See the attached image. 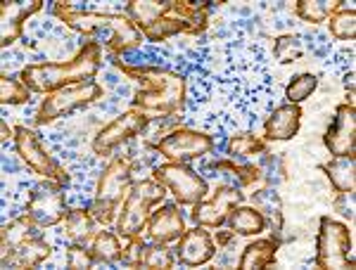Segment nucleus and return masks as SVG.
<instances>
[{
    "label": "nucleus",
    "instance_id": "6",
    "mask_svg": "<svg viewBox=\"0 0 356 270\" xmlns=\"http://www.w3.org/2000/svg\"><path fill=\"white\" fill-rule=\"evenodd\" d=\"M166 197V187L154 178H145L131 185L126 194L122 211L117 218V235L124 239L140 237V230H145L147 221L152 216V209Z\"/></svg>",
    "mask_w": 356,
    "mask_h": 270
},
{
    "label": "nucleus",
    "instance_id": "32",
    "mask_svg": "<svg viewBox=\"0 0 356 270\" xmlns=\"http://www.w3.org/2000/svg\"><path fill=\"white\" fill-rule=\"evenodd\" d=\"M266 152V140L254 133H240L228 140V154L231 157H250V154Z\"/></svg>",
    "mask_w": 356,
    "mask_h": 270
},
{
    "label": "nucleus",
    "instance_id": "7",
    "mask_svg": "<svg viewBox=\"0 0 356 270\" xmlns=\"http://www.w3.org/2000/svg\"><path fill=\"white\" fill-rule=\"evenodd\" d=\"M316 268L344 270L354 268L352 258V233L344 223L330 216L321 218L318 239H316Z\"/></svg>",
    "mask_w": 356,
    "mask_h": 270
},
{
    "label": "nucleus",
    "instance_id": "9",
    "mask_svg": "<svg viewBox=\"0 0 356 270\" xmlns=\"http://www.w3.org/2000/svg\"><path fill=\"white\" fill-rule=\"evenodd\" d=\"M152 178L162 183L166 189H171L176 197V204H197L209 194V185L202 176H197L191 166L166 162L162 166H154Z\"/></svg>",
    "mask_w": 356,
    "mask_h": 270
},
{
    "label": "nucleus",
    "instance_id": "27",
    "mask_svg": "<svg viewBox=\"0 0 356 270\" xmlns=\"http://www.w3.org/2000/svg\"><path fill=\"white\" fill-rule=\"evenodd\" d=\"M65 230L69 239L86 244L88 239L95 237V218L90 209H72L65 218Z\"/></svg>",
    "mask_w": 356,
    "mask_h": 270
},
{
    "label": "nucleus",
    "instance_id": "1",
    "mask_svg": "<svg viewBox=\"0 0 356 270\" xmlns=\"http://www.w3.org/2000/svg\"><path fill=\"white\" fill-rule=\"evenodd\" d=\"M211 0H129L126 10L147 41H166L178 33H202Z\"/></svg>",
    "mask_w": 356,
    "mask_h": 270
},
{
    "label": "nucleus",
    "instance_id": "34",
    "mask_svg": "<svg viewBox=\"0 0 356 270\" xmlns=\"http://www.w3.org/2000/svg\"><path fill=\"white\" fill-rule=\"evenodd\" d=\"M316 85H318V78L314 74H300V76H295L290 81L288 90H285V97H288L292 105H300L302 100H307L314 93Z\"/></svg>",
    "mask_w": 356,
    "mask_h": 270
},
{
    "label": "nucleus",
    "instance_id": "11",
    "mask_svg": "<svg viewBox=\"0 0 356 270\" xmlns=\"http://www.w3.org/2000/svg\"><path fill=\"white\" fill-rule=\"evenodd\" d=\"M15 147H17V154H19L22 164H24L26 169H31L33 174L50 178V180H57V183H62V185L69 183V176L65 174V169L50 157L48 149L43 147V142L38 140V135L33 133V130H29L26 126H17L15 128Z\"/></svg>",
    "mask_w": 356,
    "mask_h": 270
},
{
    "label": "nucleus",
    "instance_id": "5",
    "mask_svg": "<svg viewBox=\"0 0 356 270\" xmlns=\"http://www.w3.org/2000/svg\"><path fill=\"white\" fill-rule=\"evenodd\" d=\"M131 185H134V166H131L129 157H114L107 169L102 171L100 180H97L95 199L90 206V214L102 226H110L117 216L119 206L124 204L126 194H129Z\"/></svg>",
    "mask_w": 356,
    "mask_h": 270
},
{
    "label": "nucleus",
    "instance_id": "28",
    "mask_svg": "<svg viewBox=\"0 0 356 270\" xmlns=\"http://www.w3.org/2000/svg\"><path fill=\"white\" fill-rule=\"evenodd\" d=\"M344 0H297L295 12L309 24H323L335 10L342 8Z\"/></svg>",
    "mask_w": 356,
    "mask_h": 270
},
{
    "label": "nucleus",
    "instance_id": "10",
    "mask_svg": "<svg viewBox=\"0 0 356 270\" xmlns=\"http://www.w3.org/2000/svg\"><path fill=\"white\" fill-rule=\"evenodd\" d=\"M67 197H65V185L57 180H45L38 183L29 194L26 204V216L36 223L38 228H50L57 226L67 218Z\"/></svg>",
    "mask_w": 356,
    "mask_h": 270
},
{
    "label": "nucleus",
    "instance_id": "18",
    "mask_svg": "<svg viewBox=\"0 0 356 270\" xmlns=\"http://www.w3.org/2000/svg\"><path fill=\"white\" fill-rule=\"evenodd\" d=\"M145 230L152 242H162V244L178 242L181 235L186 233V223H183V216L178 211V204H164L159 211H152Z\"/></svg>",
    "mask_w": 356,
    "mask_h": 270
},
{
    "label": "nucleus",
    "instance_id": "14",
    "mask_svg": "<svg viewBox=\"0 0 356 270\" xmlns=\"http://www.w3.org/2000/svg\"><path fill=\"white\" fill-rule=\"evenodd\" d=\"M147 121H150V119H147L140 109H136V107L126 109L124 114H119L114 121H110L105 128L100 130V133L95 135L93 152L95 154H107L110 149H114L117 145H122V142L131 140L134 135L140 133V130L147 126Z\"/></svg>",
    "mask_w": 356,
    "mask_h": 270
},
{
    "label": "nucleus",
    "instance_id": "19",
    "mask_svg": "<svg viewBox=\"0 0 356 270\" xmlns=\"http://www.w3.org/2000/svg\"><path fill=\"white\" fill-rule=\"evenodd\" d=\"M302 121V107L300 105H288L273 109V114L264 124V140H292L300 130Z\"/></svg>",
    "mask_w": 356,
    "mask_h": 270
},
{
    "label": "nucleus",
    "instance_id": "38",
    "mask_svg": "<svg viewBox=\"0 0 356 270\" xmlns=\"http://www.w3.org/2000/svg\"><path fill=\"white\" fill-rule=\"evenodd\" d=\"M0 128H3V142H8L10 137H15V130H10L5 121H0Z\"/></svg>",
    "mask_w": 356,
    "mask_h": 270
},
{
    "label": "nucleus",
    "instance_id": "31",
    "mask_svg": "<svg viewBox=\"0 0 356 270\" xmlns=\"http://www.w3.org/2000/svg\"><path fill=\"white\" fill-rule=\"evenodd\" d=\"M31 97V88L22 81V78L0 76V102L3 105H24Z\"/></svg>",
    "mask_w": 356,
    "mask_h": 270
},
{
    "label": "nucleus",
    "instance_id": "25",
    "mask_svg": "<svg viewBox=\"0 0 356 270\" xmlns=\"http://www.w3.org/2000/svg\"><path fill=\"white\" fill-rule=\"evenodd\" d=\"M36 228L38 226L26 214L15 218L13 223H5V226L0 228V246H3V256H8L10 251H13L19 242H24L26 237L36 235Z\"/></svg>",
    "mask_w": 356,
    "mask_h": 270
},
{
    "label": "nucleus",
    "instance_id": "29",
    "mask_svg": "<svg viewBox=\"0 0 356 270\" xmlns=\"http://www.w3.org/2000/svg\"><path fill=\"white\" fill-rule=\"evenodd\" d=\"M330 33L337 38V41H354L356 38V10L354 5L342 3L340 10H335L328 19Z\"/></svg>",
    "mask_w": 356,
    "mask_h": 270
},
{
    "label": "nucleus",
    "instance_id": "13",
    "mask_svg": "<svg viewBox=\"0 0 356 270\" xmlns=\"http://www.w3.org/2000/svg\"><path fill=\"white\" fill-rule=\"evenodd\" d=\"M240 202H243V192H238V189L231 185H219L209 199H202V202L193 204L191 218L197 226H202L207 230H214V228L219 230Z\"/></svg>",
    "mask_w": 356,
    "mask_h": 270
},
{
    "label": "nucleus",
    "instance_id": "22",
    "mask_svg": "<svg viewBox=\"0 0 356 270\" xmlns=\"http://www.w3.org/2000/svg\"><path fill=\"white\" fill-rule=\"evenodd\" d=\"M325 176L340 194H354L356 189V157H332L323 166Z\"/></svg>",
    "mask_w": 356,
    "mask_h": 270
},
{
    "label": "nucleus",
    "instance_id": "24",
    "mask_svg": "<svg viewBox=\"0 0 356 270\" xmlns=\"http://www.w3.org/2000/svg\"><path fill=\"white\" fill-rule=\"evenodd\" d=\"M228 226H231L233 233L250 237V235L264 233L268 223H266V218L254 209V206H235V209L231 211V216H228Z\"/></svg>",
    "mask_w": 356,
    "mask_h": 270
},
{
    "label": "nucleus",
    "instance_id": "26",
    "mask_svg": "<svg viewBox=\"0 0 356 270\" xmlns=\"http://www.w3.org/2000/svg\"><path fill=\"white\" fill-rule=\"evenodd\" d=\"M90 251H93L95 263H117L122 261V237L117 233H110V230H102V233H95L93 242H90Z\"/></svg>",
    "mask_w": 356,
    "mask_h": 270
},
{
    "label": "nucleus",
    "instance_id": "36",
    "mask_svg": "<svg viewBox=\"0 0 356 270\" xmlns=\"http://www.w3.org/2000/svg\"><path fill=\"white\" fill-rule=\"evenodd\" d=\"M95 266V258L90 246H86L81 242L67 246V268L69 270H83V268H93Z\"/></svg>",
    "mask_w": 356,
    "mask_h": 270
},
{
    "label": "nucleus",
    "instance_id": "21",
    "mask_svg": "<svg viewBox=\"0 0 356 270\" xmlns=\"http://www.w3.org/2000/svg\"><path fill=\"white\" fill-rule=\"evenodd\" d=\"M278 239H257L247 244L243 256L238 261V270H264L275 263V251H278Z\"/></svg>",
    "mask_w": 356,
    "mask_h": 270
},
{
    "label": "nucleus",
    "instance_id": "15",
    "mask_svg": "<svg viewBox=\"0 0 356 270\" xmlns=\"http://www.w3.org/2000/svg\"><path fill=\"white\" fill-rule=\"evenodd\" d=\"M325 147L332 157H356V107L344 102L335 109V121L325 133Z\"/></svg>",
    "mask_w": 356,
    "mask_h": 270
},
{
    "label": "nucleus",
    "instance_id": "30",
    "mask_svg": "<svg viewBox=\"0 0 356 270\" xmlns=\"http://www.w3.org/2000/svg\"><path fill=\"white\" fill-rule=\"evenodd\" d=\"M176 263V256L171 254V249H166L162 242H152L150 246H143L140 254V266L150 270H171Z\"/></svg>",
    "mask_w": 356,
    "mask_h": 270
},
{
    "label": "nucleus",
    "instance_id": "12",
    "mask_svg": "<svg viewBox=\"0 0 356 270\" xmlns=\"http://www.w3.org/2000/svg\"><path fill=\"white\" fill-rule=\"evenodd\" d=\"M159 154H164L169 162L188 164L193 159H200L214 149V137L193 128H176L169 135H164L159 142L152 145Z\"/></svg>",
    "mask_w": 356,
    "mask_h": 270
},
{
    "label": "nucleus",
    "instance_id": "37",
    "mask_svg": "<svg viewBox=\"0 0 356 270\" xmlns=\"http://www.w3.org/2000/svg\"><path fill=\"white\" fill-rule=\"evenodd\" d=\"M233 237H235L233 230H226V233H216V244H219V246H226Z\"/></svg>",
    "mask_w": 356,
    "mask_h": 270
},
{
    "label": "nucleus",
    "instance_id": "4",
    "mask_svg": "<svg viewBox=\"0 0 356 270\" xmlns=\"http://www.w3.org/2000/svg\"><path fill=\"white\" fill-rule=\"evenodd\" d=\"M100 65H102V45L97 41H86L83 48L72 60L29 65L22 69L19 78L31 88V93L50 95L62 88H69V85L93 81Z\"/></svg>",
    "mask_w": 356,
    "mask_h": 270
},
{
    "label": "nucleus",
    "instance_id": "20",
    "mask_svg": "<svg viewBox=\"0 0 356 270\" xmlns=\"http://www.w3.org/2000/svg\"><path fill=\"white\" fill-rule=\"evenodd\" d=\"M50 256V244L38 235H31L3 256V268H36Z\"/></svg>",
    "mask_w": 356,
    "mask_h": 270
},
{
    "label": "nucleus",
    "instance_id": "3",
    "mask_svg": "<svg viewBox=\"0 0 356 270\" xmlns=\"http://www.w3.org/2000/svg\"><path fill=\"white\" fill-rule=\"evenodd\" d=\"M53 12L65 22L69 28L88 36L90 41L105 45L112 55H122L126 50H136L143 41V33L129 17L110 15V12H93V10H76L72 3L57 0Z\"/></svg>",
    "mask_w": 356,
    "mask_h": 270
},
{
    "label": "nucleus",
    "instance_id": "2",
    "mask_svg": "<svg viewBox=\"0 0 356 270\" xmlns=\"http://www.w3.org/2000/svg\"><path fill=\"white\" fill-rule=\"evenodd\" d=\"M126 76L140 81V90L136 93L134 107L140 109L147 119H164L181 114L186 109V78L176 71L159 67H129L119 60H112Z\"/></svg>",
    "mask_w": 356,
    "mask_h": 270
},
{
    "label": "nucleus",
    "instance_id": "23",
    "mask_svg": "<svg viewBox=\"0 0 356 270\" xmlns=\"http://www.w3.org/2000/svg\"><path fill=\"white\" fill-rule=\"evenodd\" d=\"M254 209L266 218V223L271 226L273 239H283V202L280 194L273 189H259L254 192Z\"/></svg>",
    "mask_w": 356,
    "mask_h": 270
},
{
    "label": "nucleus",
    "instance_id": "17",
    "mask_svg": "<svg viewBox=\"0 0 356 270\" xmlns=\"http://www.w3.org/2000/svg\"><path fill=\"white\" fill-rule=\"evenodd\" d=\"M214 254H216L214 237H211L209 230L202 226H197L195 230H186L176 246V258L183 266H191V268L209 263L211 258H214Z\"/></svg>",
    "mask_w": 356,
    "mask_h": 270
},
{
    "label": "nucleus",
    "instance_id": "8",
    "mask_svg": "<svg viewBox=\"0 0 356 270\" xmlns=\"http://www.w3.org/2000/svg\"><path fill=\"white\" fill-rule=\"evenodd\" d=\"M102 97H105V90L95 81L69 85V88H62V90H57V93H50L41 102L38 114H36V124L38 126L50 124V121H55V119L76 112V109L93 105V102L102 100Z\"/></svg>",
    "mask_w": 356,
    "mask_h": 270
},
{
    "label": "nucleus",
    "instance_id": "16",
    "mask_svg": "<svg viewBox=\"0 0 356 270\" xmlns=\"http://www.w3.org/2000/svg\"><path fill=\"white\" fill-rule=\"evenodd\" d=\"M43 8V0H5L0 5V45L8 48L24 33V22Z\"/></svg>",
    "mask_w": 356,
    "mask_h": 270
},
{
    "label": "nucleus",
    "instance_id": "33",
    "mask_svg": "<svg viewBox=\"0 0 356 270\" xmlns=\"http://www.w3.org/2000/svg\"><path fill=\"white\" fill-rule=\"evenodd\" d=\"M214 171H228L231 176L238 178L240 185H252V183L261 180L259 166H252V164H235V162H231V159H221V162H214Z\"/></svg>",
    "mask_w": 356,
    "mask_h": 270
},
{
    "label": "nucleus",
    "instance_id": "35",
    "mask_svg": "<svg viewBox=\"0 0 356 270\" xmlns=\"http://www.w3.org/2000/svg\"><path fill=\"white\" fill-rule=\"evenodd\" d=\"M304 55L302 43L297 41L295 36H280L273 45V57L280 62V65H290V62H297Z\"/></svg>",
    "mask_w": 356,
    "mask_h": 270
}]
</instances>
